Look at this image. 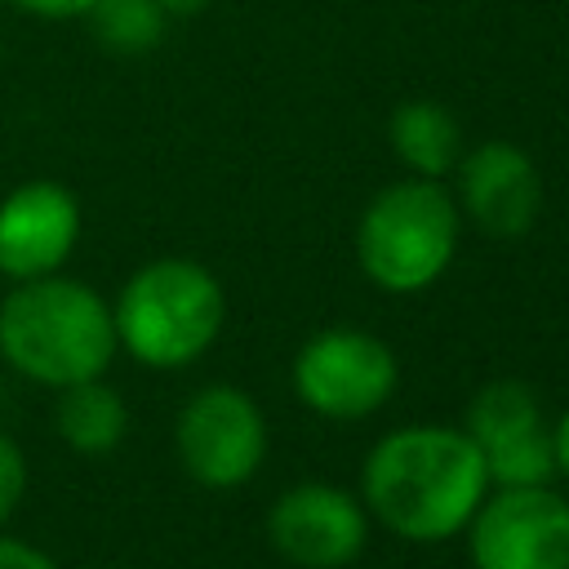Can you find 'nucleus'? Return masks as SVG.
I'll return each instance as SVG.
<instances>
[{"label":"nucleus","instance_id":"a211bd4d","mask_svg":"<svg viewBox=\"0 0 569 569\" xmlns=\"http://www.w3.org/2000/svg\"><path fill=\"white\" fill-rule=\"evenodd\" d=\"M551 449H556V471L569 476V413L551 427Z\"/></svg>","mask_w":569,"mask_h":569},{"label":"nucleus","instance_id":"4468645a","mask_svg":"<svg viewBox=\"0 0 569 569\" xmlns=\"http://www.w3.org/2000/svg\"><path fill=\"white\" fill-rule=\"evenodd\" d=\"M84 22L93 31V40L116 53V58H138L151 53L164 40L169 13L160 0H93L84 9Z\"/></svg>","mask_w":569,"mask_h":569},{"label":"nucleus","instance_id":"1a4fd4ad","mask_svg":"<svg viewBox=\"0 0 569 569\" xmlns=\"http://www.w3.org/2000/svg\"><path fill=\"white\" fill-rule=\"evenodd\" d=\"M80 240V200L53 182L36 178L0 200V276L36 280L53 276Z\"/></svg>","mask_w":569,"mask_h":569},{"label":"nucleus","instance_id":"9b49d317","mask_svg":"<svg viewBox=\"0 0 569 569\" xmlns=\"http://www.w3.org/2000/svg\"><path fill=\"white\" fill-rule=\"evenodd\" d=\"M391 147L418 178H440L462 160V129L449 107L413 98L391 111Z\"/></svg>","mask_w":569,"mask_h":569},{"label":"nucleus","instance_id":"2eb2a0df","mask_svg":"<svg viewBox=\"0 0 569 569\" xmlns=\"http://www.w3.org/2000/svg\"><path fill=\"white\" fill-rule=\"evenodd\" d=\"M22 489H27V458H22L18 440H9V436L0 431V525L18 511Z\"/></svg>","mask_w":569,"mask_h":569},{"label":"nucleus","instance_id":"0eeeda50","mask_svg":"<svg viewBox=\"0 0 569 569\" xmlns=\"http://www.w3.org/2000/svg\"><path fill=\"white\" fill-rule=\"evenodd\" d=\"M267 453L262 409L240 387H204L178 413V458L209 489L244 485Z\"/></svg>","mask_w":569,"mask_h":569},{"label":"nucleus","instance_id":"ddd939ff","mask_svg":"<svg viewBox=\"0 0 569 569\" xmlns=\"http://www.w3.org/2000/svg\"><path fill=\"white\" fill-rule=\"evenodd\" d=\"M547 427L542 422V409L533 400V391L516 378H502V382H489L471 396L467 405V436L476 440V449H493V445H507L516 436H529Z\"/></svg>","mask_w":569,"mask_h":569},{"label":"nucleus","instance_id":"f03ea898","mask_svg":"<svg viewBox=\"0 0 569 569\" xmlns=\"http://www.w3.org/2000/svg\"><path fill=\"white\" fill-rule=\"evenodd\" d=\"M116 347L111 307L71 276L18 280L0 302V356L31 382L71 387L102 378Z\"/></svg>","mask_w":569,"mask_h":569},{"label":"nucleus","instance_id":"9d476101","mask_svg":"<svg viewBox=\"0 0 569 569\" xmlns=\"http://www.w3.org/2000/svg\"><path fill=\"white\" fill-rule=\"evenodd\" d=\"M458 196L467 218L498 240L525 236L542 204V178L516 142H480L458 160Z\"/></svg>","mask_w":569,"mask_h":569},{"label":"nucleus","instance_id":"f257e3e1","mask_svg":"<svg viewBox=\"0 0 569 569\" xmlns=\"http://www.w3.org/2000/svg\"><path fill=\"white\" fill-rule=\"evenodd\" d=\"M360 489L391 533L409 542H445L480 507L489 471L467 431L400 427L365 458Z\"/></svg>","mask_w":569,"mask_h":569},{"label":"nucleus","instance_id":"423d86ee","mask_svg":"<svg viewBox=\"0 0 569 569\" xmlns=\"http://www.w3.org/2000/svg\"><path fill=\"white\" fill-rule=\"evenodd\" d=\"M467 525L476 569H569V498L547 485H507Z\"/></svg>","mask_w":569,"mask_h":569},{"label":"nucleus","instance_id":"6ab92c4d","mask_svg":"<svg viewBox=\"0 0 569 569\" xmlns=\"http://www.w3.org/2000/svg\"><path fill=\"white\" fill-rule=\"evenodd\" d=\"M160 4H164L169 18H191V13H200L209 0H160Z\"/></svg>","mask_w":569,"mask_h":569},{"label":"nucleus","instance_id":"f3484780","mask_svg":"<svg viewBox=\"0 0 569 569\" xmlns=\"http://www.w3.org/2000/svg\"><path fill=\"white\" fill-rule=\"evenodd\" d=\"M9 4L31 18H44V22H71V18H84V9L93 0H9Z\"/></svg>","mask_w":569,"mask_h":569},{"label":"nucleus","instance_id":"7ed1b4c3","mask_svg":"<svg viewBox=\"0 0 569 569\" xmlns=\"http://www.w3.org/2000/svg\"><path fill=\"white\" fill-rule=\"evenodd\" d=\"M222 316V284L191 258H156L138 267L111 307L116 338L133 360L151 369L191 365L218 338Z\"/></svg>","mask_w":569,"mask_h":569},{"label":"nucleus","instance_id":"20e7f679","mask_svg":"<svg viewBox=\"0 0 569 569\" xmlns=\"http://www.w3.org/2000/svg\"><path fill=\"white\" fill-rule=\"evenodd\" d=\"M458 249V204L436 178L391 182L356 227V258L387 293H418L445 276Z\"/></svg>","mask_w":569,"mask_h":569},{"label":"nucleus","instance_id":"6e6552de","mask_svg":"<svg viewBox=\"0 0 569 569\" xmlns=\"http://www.w3.org/2000/svg\"><path fill=\"white\" fill-rule=\"evenodd\" d=\"M267 538L298 569H342L365 551V507L338 485H293L271 502Z\"/></svg>","mask_w":569,"mask_h":569},{"label":"nucleus","instance_id":"f8f14e48","mask_svg":"<svg viewBox=\"0 0 569 569\" xmlns=\"http://www.w3.org/2000/svg\"><path fill=\"white\" fill-rule=\"evenodd\" d=\"M53 427L76 453H107L124 440L129 409L102 378H84V382L58 387Z\"/></svg>","mask_w":569,"mask_h":569},{"label":"nucleus","instance_id":"dca6fc26","mask_svg":"<svg viewBox=\"0 0 569 569\" xmlns=\"http://www.w3.org/2000/svg\"><path fill=\"white\" fill-rule=\"evenodd\" d=\"M0 569H58V560L44 556L31 542H18V538H4L0 533Z\"/></svg>","mask_w":569,"mask_h":569},{"label":"nucleus","instance_id":"39448f33","mask_svg":"<svg viewBox=\"0 0 569 569\" xmlns=\"http://www.w3.org/2000/svg\"><path fill=\"white\" fill-rule=\"evenodd\" d=\"M396 356L365 329H325L293 356V391L320 418H365L396 391Z\"/></svg>","mask_w":569,"mask_h":569}]
</instances>
